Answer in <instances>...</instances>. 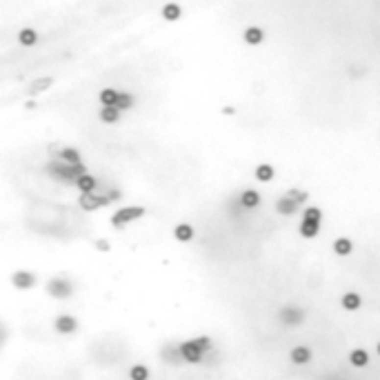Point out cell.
<instances>
[{
	"mask_svg": "<svg viewBox=\"0 0 380 380\" xmlns=\"http://www.w3.org/2000/svg\"><path fill=\"white\" fill-rule=\"evenodd\" d=\"M45 171L51 176L53 180L63 185H76V178L87 173V167L82 163H65V160H51L45 167Z\"/></svg>",
	"mask_w": 380,
	"mask_h": 380,
	"instance_id": "1",
	"label": "cell"
},
{
	"mask_svg": "<svg viewBox=\"0 0 380 380\" xmlns=\"http://www.w3.org/2000/svg\"><path fill=\"white\" fill-rule=\"evenodd\" d=\"M47 294L53 296L58 300H65V298H71L73 296V283L67 278H51L47 283Z\"/></svg>",
	"mask_w": 380,
	"mask_h": 380,
	"instance_id": "2",
	"label": "cell"
},
{
	"mask_svg": "<svg viewBox=\"0 0 380 380\" xmlns=\"http://www.w3.org/2000/svg\"><path fill=\"white\" fill-rule=\"evenodd\" d=\"M142 216H144L142 207H125V209H120V212H116L114 216H111V225H114L116 229H120V227H125L127 222L138 220V218H142Z\"/></svg>",
	"mask_w": 380,
	"mask_h": 380,
	"instance_id": "3",
	"label": "cell"
},
{
	"mask_svg": "<svg viewBox=\"0 0 380 380\" xmlns=\"http://www.w3.org/2000/svg\"><path fill=\"white\" fill-rule=\"evenodd\" d=\"M111 198L109 193H102V196H98V193H82L80 196V207L85 209V212H94V209L98 207H105V205H109Z\"/></svg>",
	"mask_w": 380,
	"mask_h": 380,
	"instance_id": "4",
	"label": "cell"
},
{
	"mask_svg": "<svg viewBox=\"0 0 380 380\" xmlns=\"http://www.w3.org/2000/svg\"><path fill=\"white\" fill-rule=\"evenodd\" d=\"M178 349H180V358H183V360H187V362H200L202 356H205V352H202L200 347L196 345V340L183 342Z\"/></svg>",
	"mask_w": 380,
	"mask_h": 380,
	"instance_id": "5",
	"label": "cell"
},
{
	"mask_svg": "<svg viewBox=\"0 0 380 380\" xmlns=\"http://www.w3.org/2000/svg\"><path fill=\"white\" fill-rule=\"evenodd\" d=\"M11 283H14L16 289H31L36 285V276L31 271H16L11 276Z\"/></svg>",
	"mask_w": 380,
	"mask_h": 380,
	"instance_id": "6",
	"label": "cell"
},
{
	"mask_svg": "<svg viewBox=\"0 0 380 380\" xmlns=\"http://www.w3.org/2000/svg\"><path fill=\"white\" fill-rule=\"evenodd\" d=\"M53 327H56L58 333H73L78 329V320L73 316H58Z\"/></svg>",
	"mask_w": 380,
	"mask_h": 380,
	"instance_id": "7",
	"label": "cell"
},
{
	"mask_svg": "<svg viewBox=\"0 0 380 380\" xmlns=\"http://www.w3.org/2000/svg\"><path fill=\"white\" fill-rule=\"evenodd\" d=\"M305 318V311H300V309L296 307H287L280 311V320H283L285 325H300Z\"/></svg>",
	"mask_w": 380,
	"mask_h": 380,
	"instance_id": "8",
	"label": "cell"
},
{
	"mask_svg": "<svg viewBox=\"0 0 380 380\" xmlns=\"http://www.w3.org/2000/svg\"><path fill=\"white\" fill-rule=\"evenodd\" d=\"M289 356H291V362H296V365H307V362L311 360V349L305 345H298L291 349Z\"/></svg>",
	"mask_w": 380,
	"mask_h": 380,
	"instance_id": "9",
	"label": "cell"
},
{
	"mask_svg": "<svg viewBox=\"0 0 380 380\" xmlns=\"http://www.w3.org/2000/svg\"><path fill=\"white\" fill-rule=\"evenodd\" d=\"M76 187L80 189L82 193H92V191H96L98 183H96V178H94V176H89V173H82V176H78V178H76Z\"/></svg>",
	"mask_w": 380,
	"mask_h": 380,
	"instance_id": "10",
	"label": "cell"
},
{
	"mask_svg": "<svg viewBox=\"0 0 380 380\" xmlns=\"http://www.w3.org/2000/svg\"><path fill=\"white\" fill-rule=\"evenodd\" d=\"M276 209H278V214H283V216H291V214L298 209V202H296L294 198L285 196V198H280V200L276 202Z\"/></svg>",
	"mask_w": 380,
	"mask_h": 380,
	"instance_id": "11",
	"label": "cell"
},
{
	"mask_svg": "<svg viewBox=\"0 0 380 380\" xmlns=\"http://www.w3.org/2000/svg\"><path fill=\"white\" fill-rule=\"evenodd\" d=\"M340 303H342V307H345L347 311H356V309L362 305V300H360V296H358L356 291H349V294L342 296Z\"/></svg>",
	"mask_w": 380,
	"mask_h": 380,
	"instance_id": "12",
	"label": "cell"
},
{
	"mask_svg": "<svg viewBox=\"0 0 380 380\" xmlns=\"http://www.w3.org/2000/svg\"><path fill=\"white\" fill-rule=\"evenodd\" d=\"M240 202L245 205L247 209L258 207V205H260V193H258V191H254V189H247V191H242Z\"/></svg>",
	"mask_w": 380,
	"mask_h": 380,
	"instance_id": "13",
	"label": "cell"
},
{
	"mask_svg": "<svg viewBox=\"0 0 380 380\" xmlns=\"http://www.w3.org/2000/svg\"><path fill=\"white\" fill-rule=\"evenodd\" d=\"M318 231H320V222H313V220H305L303 218V225H300V234L305 238H316Z\"/></svg>",
	"mask_w": 380,
	"mask_h": 380,
	"instance_id": "14",
	"label": "cell"
},
{
	"mask_svg": "<svg viewBox=\"0 0 380 380\" xmlns=\"http://www.w3.org/2000/svg\"><path fill=\"white\" fill-rule=\"evenodd\" d=\"M36 40H38V34H36L34 29H20L18 34V43L23 45V47H31V45H36Z\"/></svg>",
	"mask_w": 380,
	"mask_h": 380,
	"instance_id": "15",
	"label": "cell"
},
{
	"mask_svg": "<svg viewBox=\"0 0 380 380\" xmlns=\"http://www.w3.org/2000/svg\"><path fill=\"white\" fill-rule=\"evenodd\" d=\"M173 236H176V240H180V242H189L193 238V227L191 225H178L176 227V231H173Z\"/></svg>",
	"mask_w": 380,
	"mask_h": 380,
	"instance_id": "16",
	"label": "cell"
},
{
	"mask_svg": "<svg viewBox=\"0 0 380 380\" xmlns=\"http://www.w3.org/2000/svg\"><path fill=\"white\" fill-rule=\"evenodd\" d=\"M51 87V78H38V80H34L31 85H29V94L31 96H38V94H43L45 89H49Z\"/></svg>",
	"mask_w": 380,
	"mask_h": 380,
	"instance_id": "17",
	"label": "cell"
},
{
	"mask_svg": "<svg viewBox=\"0 0 380 380\" xmlns=\"http://www.w3.org/2000/svg\"><path fill=\"white\" fill-rule=\"evenodd\" d=\"M349 360H352L354 367H367V362H369V354H367L365 349H354V352L349 354Z\"/></svg>",
	"mask_w": 380,
	"mask_h": 380,
	"instance_id": "18",
	"label": "cell"
},
{
	"mask_svg": "<svg viewBox=\"0 0 380 380\" xmlns=\"http://www.w3.org/2000/svg\"><path fill=\"white\" fill-rule=\"evenodd\" d=\"M262 38H265V34H262V29H258V27H249L245 31V43L247 45H260L262 43Z\"/></svg>",
	"mask_w": 380,
	"mask_h": 380,
	"instance_id": "19",
	"label": "cell"
},
{
	"mask_svg": "<svg viewBox=\"0 0 380 380\" xmlns=\"http://www.w3.org/2000/svg\"><path fill=\"white\" fill-rule=\"evenodd\" d=\"M271 178H274V167H271V165H258V167H256V180L269 183Z\"/></svg>",
	"mask_w": 380,
	"mask_h": 380,
	"instance_id": "20",
	"label": "cell"
},
{
	"mask_svg": "<svg viewBox=\"0 0 380 380\" xmlns=\"http://www.w3.org/2000/svg\"><path fill=\"white\" fill-rule=\"evenodd\" d=\"M180 5H176V2H169V5H165L163 7V18L165 20H169V23H173V20H178L180 18Z\"/></svg>",
	"mask_w": 380,
	"mask_h": 380,
	"instance_id": "21",
	"label": "cell"
},
{
	"mask_svg": "<svg viewBox=\"0 0 380 380\" xmlns=\"http://www.w3.org/2000/svg\"><path fill=\"white\" fill-rule=\"evenodd\" d=\"M352 249H354V245L349 238H338V240L333 242V251H336L338 256H349Z\"/></svg>",
	"mask_w": 380,
	"mask_h": 380,
	"instance_id": "22",
	"label": "cell"
},
{
	"mask_svg": "<svg viewBox=\"0 0 380 380\" xmlns=\"http://www.w3.org/2000/svg\"><path fill=\"white\" fill-rule=\"evenodd\" d=\"M118 118H120V109L118 107H102L100 111L102 122H118Z\"/></svg>",
	"mask_w": 380,
	"mask_h": 380,
	"instance_id": "23",
	"label": "cell"
},
{
	"mask_svg": "<svg viewBox=\"0 0 380 380\" xmlns=\"http://www.w3.org/2000/svg\"><path fill=\"white\" fill-rule=\"evenodd\" d=\"M116 107H118L120 111L131 109V107H134V96H131V94H127V92H118V100H116Z\"/></svg>",
	"mask_w": 380,
	"mask_h": 380,
	"instance_id": "24",
	"label": "cell"
},
{
	"mask_svg": "<svg viewBox=\"0 0 380 380\" xmlns=\"http://www.w3.org/2000/svg\"><path fill=\"white\" fill-rule=\"evenodd\" d=\"M116 100H118V92L116 89H102L100 92L102 107H116Z\"/></svg>",
	"mask_w": 380,
	"mask_h": 380,
	"instance_id": "25",
	"label": "cell"
},
{
	"mask_svg": "<svg viewBox=\"0 0 380 380\" xmlns=\"http://www.w3.org/2000/svg\"><path fill=\"white\" fill-rule=\"evenodd\" d=\"M129 376H131V380H147L149 378V369L144 365H136V367H131Z\"/></svg>",
	"mask_w": 380,
	"mask_h": 380,
	"instance_id": "26",
	"label": "cell"
},
{
	"mask_svg": "<svg viewBox=\"0 0 380 380\" xmlns=\"http://www.w3.org/2000/svg\"><path fill=\"white\" fill-rule=\"evenodd\" d=\"M60 160H65V163H80V154L76 149H71V147H67V149L60 151Z\"/></svg>",
	"mask_w": 380,
	"mask_h": 380,
	"instance_id": "27",
	"label": "cell"
},
{
	"mask_svg": "<svg viewBox=\"0 0 380 380\" xmlns=\"http://www.w3.org/2000/svg\"><path fill=\"white\" fill-rule=\"evenodd\" d=\"M320 218H323V212L318 207H309L307 212H305V220H313V222H320Z\"/></svg>",
	"mask_w": 380,
	"mask_h": 380,
	"instance_id": "28",
	"label": "cell"
},
{
	"mask_svg": "<svg viewBox=\"0 0 380 380\" xmlns=\"http://www.w3.org/2000/svg\"><path fill=\"white\" fill-rule=\"evenodd\" d=\"M196 345L200 347V349H202V352H205V354H207L209 349H212V340H209L207 336H200V338H196Z\"/></svg>",
	"mask_w": 380,
	"mask_h": 380,
	"instance_id": "29",
	"label": "cell"
},
{
	"mask_svg": "<svg viewBox=\"0 0 380 380\" xmlns=\"http://www.w3.org/2000/svg\"><path fill=\"white\" fill-rule=\"evenodd\" d=\"M7 340V327L2 323H0V345H2V342Z\"/></svg>",
	"mask_w": 380,
	"mask_h": 380,
	"instance_id": "30",
	"label": "cell"
},
{
	"mask_svg": "<svg viewBox=\"0 0 380 380\" xmlns=\"http://www.w3.org/2000/svg\"><path fill=\"white\" fill-rule=\"evenodd\" d=\"M96 247H98V249H100V251H107V249H109V242H105V240H98V242H96Z\"/></svg>",
	"mask_w": 380,
	"mask_h": 380,
	"instance_id": "31",
	"label": "cell"
},
{
	"mask_svg": "<svg viewBox=\"0 0 380 380\" xmlns=\"http://www.w3.org/2000/svg\"><path fill=\"white\" fill-rule=\"evenodd\" d=\"M378 354H380V342H378Z\"/></svg>",
	"mask_w": 380,
	"mask_h": 380,
	"instance_id": "32",
	"label": "cell"
}]
</instances>
